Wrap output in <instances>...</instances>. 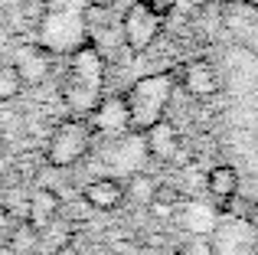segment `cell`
<instances>
[{
    "label": "cell",
    "mask_w": 258,
    "mask_h": 255,
    "mask_svg": "<svg viewBox=\"0 0 258 255\" xmlns=\"http://www.w3.org/2000/svg\"><path fill=\"white\" fill-rule=\"evenodd\" d=\"M85 4H88V7H111L114 0H85Z\"/></svg>",
    "instance_id": "44dd1931"
},
{
    "label": "cell",
    "mask_w": 258,
    "mask_h": 255,
    "mask_svg": "<svg viewBox=\"0 0 258 255\" xmlns=\"http://www.w3.org/2000/svg\"><path fill=\"white\" fill-rule=\"evenodd\" d=\"M176 206H180V193L167 183H157V193H154V200H151V213L160 216V219H170Z\"/></svg>",
    "instance_id": "e0dca14e"
},
{
    "label": "cell",
    "mask_w": 258,
    "mask_h": 255,
    "mask_svg": "<svg viewBox=\"0 0 258 255\" xmlns=\"http://www.w3.org/2000/svg\"><path fill=\"white\" fill-rule=\"evenodd\" d=\"M144 144H147V154L164 160V164H180L183 154H186V147L180 141V131L170 121H160L151 131H144Z\"/></svg>",
    "instance_id": "9c48e42d"
},
{
    "label": "cell",
    "mask_w": 258,
    "mask_h": 255,
    "mask_svg": "<svg viewBox=\"0 0 258 255\" xmlns=\"http://www.w3.org/2000/svg\"><path fill=\"white\" fill-rule=\"evenodd\" d=\"M7 249H10L13 255H36L43 245H39V229H33L30 223H17L10 229V242H7Z\"/></svg>",
    "instance_id": "4fadbf2b"
},
{
    "label": "cell",
    "mask_w": 258,
    "mask_h": 255,
    "mask_svg": "<svg viewBox=\"0 0 258 255\" xmlns=\"http://www.w3.org/2000/svg\"><path fill=\"white\" fill-rule=\"evenodd\" d=\"M85 0H49L39 20V33H43L46 49H62L76 52L82 43H88V26H85Z\"/></svg>",
    "instance_id": "3957f363"
},
{
    "label": "cell",
    "mask_w": 258,
    "mask_h": 255,
    "mask_svg": "<svg viewBox=\"0 0 258 255\" xmlns=\"http://www.w3.org/2000/svg\"><path fill=\"white\" fill-rule=\"evenodd\" d=\"M134 4H141L147 13H154V17H170L173 13V7H176V0H134Z\"/></svg>",
    "instance_id": "ac0fdd59"
},
{
    "label": "cell",
    "mask_w": 258,
    "mask_h": 255,
    "mask_svg": "<svg viewBox=\"0 0 258 255\" xmlns=\"http://www.w3.org/2000/svg\"><path fill=\"white\" fill-rule=\"evenodd\" d=\"M4 23H7V13H4V10H0V30H4Z\"/></svg>",
    "instance_id": "7402d4cb"
},
{
    "label": "cell",
    "mask_w": 258,
    "mask_h": 255,
    "mask_svg": "<svg viewBox=\"0 0 258 255\" xmlns=\"http://www.w3.org/2000/svg\"><path fill=\"white\" fill-rule=\"evenodd\" d=\"M13 69L23 79V89L26 85H43L52 72V52L39 43H30V46H23V49H17Z\"/></svg>",
    "instance_id": "8992f818"
},
{
    "label": "cell",
    "mask_w": 258,
    "mask_h": 255,
    "mask_svg": "<svg viewBox=\"0 0 258 255\" xmlns=\"http://www.w3.org/2000/svg\"><path fill=\"white\" fill-rule=\"evenodd\" d=\"M101 89H105V56L98 52V46L82 43L72 52L69 72L62 79V102L76 111V118H88L101 102Z\"/></svg>",
    "instance_id": "6da1fadb"
},
{
    "label": "cell",
    "mask_w": 258,
    "mask_h": 255,
    "mask_svg": "<svg viewBox=\"0 0 258 255\" xmlns=\"http://www.w3.org/2000/svg\"><path fill=\"white\" fill-rule=\"evenodd\" d=\"M85 121L92 124L95 134H108V138H111V134H124L127 131V105H124V95L101 98Z\"/></svg>",
    "instance_id": "ba28073f"
},
{
    "label": "cell",
    "mask_w": 258,
    "mask_h": 255,
    "mask_svg": "<svg viewBox=\"0 0 258 255\" xmlns=\"http://www.w3.org/2000/svg\"><path fill=\"white\" fill-rule=\"evenodd\" d=\"M176 92V72H154L144 76L127 89L124 105H127V131L144 134L154 124L164 121L167 108H170V98Z\"/></svg>",
    "instance_id": "7a4b0ae2"
},
{
    "label": "cell",
    "mask_w": 258,
    "mask_h": 255,
    "mask_svg": "<svg viewBox=\"0 0 258 255\" xmlns=\"http://www.w3.org/2000/svg\"><path fill=\"white\" fill-rule=\"evenodd\" d=\"M176 85H183L186 95H193V98H209L219 89V76H216L213 62H206V59H189V62H183L180 69H176Z\"/></svg>",
    "instance_id": "52a82bcc"
},
{
    "label": "cell",
    "mask_w": 258,
    "mask_h": 255,
    "mask_svg": "<svg viewBox=\"0 0 258 255\" xmlns=\"http://www.w3.org/2000/svg\"><path fill=\"white\" fill-rule=\"evenodd\" d=\"M0 226H10V210L7 206H0Z\"/></svg>",
    "instance_id": "ffe728a7"
},
{
    "label": "cell",
    "mask_w": 258,
    "mask_h": 255,
    "mask_svg": "<svg viewBox=\"0 0 258 255\" xmlns=\"http://www.w3.org/2000/svg\"><path fill=\"white\" fill-rule=\"evenodd\" d=\"M0 255H13L10 249H7V245H0Z\"/></svg>",
    "instance_id": "603a6c76"
},
{
    "label": "cell",
    "mask_w": 258,
    "mask_h": 255,
    "mask_svg": "<svg viewBox=\"0 0 258 255\" xmlns=\"http://www.w3.org/2000/svg\"><path fill=\"white\" fill-rule=\"evenodd\" d=\"M59 206H62L59 193L49 190V186H39V190H33V197L26 200V223H30L33 229H46L52 219H59Z\"/></svg>",
    "instance_id": "30bf717a"
},
{
    "label": "cell",
    "mask_w": 258,
    "mask_h": 255,
    "mask_svg": "<svg viewBox=\"0 0 258 255\" xmlns=\"http://www.w3.org/2000/svg\"><path fill=\"white\" fill-rule=\"evenodd\" d=\"M20 95H23V79L17 76L13 62H4V66H0V105L17 102Z\"/></svg>",
    "instance_id": "2e32d148"
},
{
    "label": "cell",
    "mask_w": 258,
    "mask_h": 255,
    "mask_svg": "<svg viewBox=\"0 0 258 255\" xmlns=\"http://www.w3.org/2000/svg\"><path fill=\"white\" fill-rule=\"evenodd\" d=\"M69 242H72V226L62 223V219H52L46 229H39V245H46V249H52V252L66 249Z\"/></svg>",
    "instance_id": "9a60e30c"
},
{
    "label": "cell",
    "mask_w": 258,
    "mask_h": 255,
    "mask_svg": "<svg viewBox=\"0 0 258 255\" xmlns=\"http://www.w3.org/2000/svg\"><path fill=\"white\" fill-rule=\"evenodd\" d=\"M183 255H213V249L206 245V239H193V242L186 245V252Z\"/></svg>",
    "instance_id": "d6986e66"
},
{
    "label": "cell",
    "mask_w": 258,
    "mask_h": 255,
    "mask_svg": "<svg viewBox=\"0 0 258 255\" xmlns=\"http://www.w3.org/2000/svg\"><path fill=\"white\" fill-rule=\"evenodd\" d=\"M95 144V131L85 118H66V121L56 124V131L46 138V147H43V160L56 170H69L76 167L79 160L92 151Z\"/></svg>",
    "instance_id": "277c9868"
},
{
    "label": "cell",
    "mask_w": 258,
    "mask_h": 255,
    "mask_svg": "<svg viewBox=\"0 0 258 255\" xmlns=\"http://www.w3.org/2000/svg\"><path fill=\"white\" fill-rule=\"evenodd\" d=\"M85 203L92 206V210H101V213H111L118 210L121 203H124V183H118V180L111 177H101V180H92V183L85 186Z\"/></svg>",
    "instance_id": "8fae6325"
},
{
    "label": "cell",
    "mask_w": 258,
    "mask_h": 255,
    "mask_svg": "<svg viewBox=\"0 0 258 255\" xmlns=\"http://www.w3.org/2000/svg\"><path fill=\"white\" fill-rule=\"evenodd\" d=\"M160 36V17L147 13L141 4H134L131 10H124L121 17V46L127 52H144L157 43Z\"/></svg>",
    "instance_id": "5b68a950"
},
{
    "label": "cell",
    "mask_w": 258,
    "mask_h": 255,
    "mask_svg": "<svg viewBox=\"0 0 258 255\" xmlns=\"http://www.w3.org/2000/svg\"><path fill=\"white\" fill-rule=\"evenodd\" d=\"M206 190L213 193L219 203H226V200H232L235 193H239V173H235L229 164L213 167V170L206 173Z\"/></svg>",
    "instance_id": "7c38bea8"
},
{
    "label": "cell",
    "mask_w": 258,
    "mask_h": 255,
    "mask_svg": "<svg viewBox=\"0 0 258 255\" xmlns=\"http://www.w3.org/2000/svg\"><path fill=\"white\" fill-rule=\"evenodd\" d=\"M154 193H157V180H154L151 173H138V177H131L127 186H124V200L134 203V206H151Z\"/></svg>",
    "instance_id": "5bb4252c"
}]
</instances>
